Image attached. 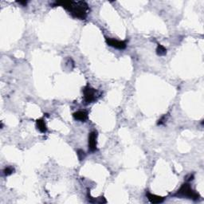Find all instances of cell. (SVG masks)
I'll return each mask as SVG.
<instances>
[{
  "label": "cell",
  "instance_id": "cell-1",
  "mask_svg": "<svg viewBox=\"0 0 204 204\" xmlns=\"http://www.w3.org/2000/svg\"><path fill=\"white\" fill-rule=\"evenodd\" d=\"M54 6H61L69 11L74 17L84 20L87 18L89 11V6L84 1H58L55 2Z\"/></svg>",
  "mask_w": 204,
  "mask_h": 204
},
{
  "label": "cell",
  "instance_id": "cell-2",
  "mask_svg": "<svg viewBox=\"0 0 204 204\" xmlns=\"http://www.w3.org/2000/svg\"><path fill=\"white\" fill-rule=\"evenodd\" d=\"M177 195H180V196H185V197L194 199V200H196L199 198V194L197 192H195L194 190H192V188L188 183H184V184L182 185L180 190L178 191Z\"/></svg>",
  "mask_w": 204,
  "mask_h": 204
},
{
  "label": "cell",
  "instance_id": "cell-3",
  "mask_svg": "<svg viewBox=\"0 0 204 204\" xmlns=\"http://www.w3.org/2000/svg\"><path fill=\"white\" fill-rule=\"evenodd\" d=\"M83 93H84V102L86 104H90L97 99V91L93 88L89 86V85L84 87V90H83Z\"/></svg>",
  "mask_w": 204,
  "mask_h": 204
},
{
  "label": "cell",
  "instance_id": "cell-4",
  "mask_svg": "<svg viewBox=\"0 0 204 204\" xmlns=\"http://www.w3.org/2000/svg\"><path fill=\"white\" fill-rule=\"evenodd\" d=\"M105 40L107 44L113 48L118 49H125L126 48L127 45L125 41H119L114 38H105Z\"/></svg>",
  "mask_w": 204,
  "mask_h": 204
},
{
  "label": "cell",
  "instance_id": "cell-5",
  "mask_svg": "<svg viewBox=\"0 0 204 204\" xmlns=\"http://www.w3.org/2000/svg\"><path fill=\"white\" fill-rule=\"evenodd\" d=\"M97 132H92L89 135V149L93 152L97 150Z\"/></svg>",
  "mask_w": 204,
  "mask_h": 204
},
{
  "label": "cell",
  "instance_id": "cell-6",
  "mask_svg": "<svg viewBox=\"0 0 204 204\" xmlns=\"http://www.w3.org/2000/svg\"><path fill=\"white\" fill-rule=\"evenodd\" d=\"M73 116L75 120L84 122L88 119V113L86 111H78L73 114Z\"/></svg>",
  "mask_w": 204,
  "mask_h": 204
},
{
  "label": "cell",
  "instance_id": "cell-7",
  "mask_svg": "<svg viewBox=\"0 0 204 204\" xmlns=\"http://www.w3.org/2000/svg\"><path fill=\"white\" fill-rule=\"evenodd\" d=\"M147 196H148V200L150 201V202L151 203H161V202H164V199L161 196H158V195H152V194L148 193L147 194Z\"/></svg>",
  "mask_w": 204,
  "mask_h": 204
},
{
  "label": "cell",
  "instance_id": "cell-8",
  "mask_svg": "<svg viewBox=\"0 0 204 204\" xmlns=\"http://www.w3.org/2000/svg\"><path fill=\"white\" fill-rule=\"evenodd\" d=\"M36 125H37V128L42 133H45L47 131V128H46V123H45L44 120L43 119H39L36 121Z\"/></svg>",
  "mask_w": 204,
  "mask_h": 204
},
{
  "label": "cell",
  "instance_id": "cell-9",
  "mask_svg": "<svg viewBox=\"0 0 204 204\" xmlns=\"http://www.w3.org/2000/svg\"><path fill=\"white\" fill-rule=\"evenodd\" d=\"M156 54L159 56H164L167 54V49L164 46H163L162 45H158L156 48Z\"/></svg>",
  "mask_w": 204,
  "mask_h": 204
},
{
  "label": "cell",
  "instance_id": "cell-10",
  "mask_svg": "<svg viewBox=\"0 0 204 204\" xmlns=\"http://www.w3.org/2000/svg\"><path fill=\"white\" fill-rule=\"evenodd\" d=\"M14 169L13 168V167H7L5 169L3 170V173L5 176H10V175H11L12 173H14Z\"/></svg>",
  "mask_w": 204,
  "mask_h": 204
},
{
  "label": "cell",
  "instance_id": "cell-11",
  "mask_svg": "<svg viewBox=\"0 0 204 204\" xmlns=\"http://www.w3.org/2000/svg\"><path fill=\"white\" fill-rule=\"evenodd\" d=\"M78 159H79L80 160H84V158L85 157V153H84V151H83V150H78Z\"/></svg>",
  "mask_w": 204,
  "mask_h": 204
},
{
  "label": "cell",
  "instance_id": "cell-12",
  "mask_svg": "<svg viewBox=\"0 0 204 204\" xmlns=\"http://www.w3.org/2000/svg\"><path fill=\"white\" fill-rule=\"evenodd\" d=\"M167 115H164V116H163L162 117H161V119H160V120H159L158 125H163V124L165 123V121L167 120Z\"/></svg>",
  "mask_w": 204,
  "mask_h": 204
},
{
  "label": "cell",
  "instance_id": "cell-13",
  "mask_svg": "<svg viewBox=\"0 0 204 204\" xmlns=\"http://www.w3.org/2000/svg\"><path fill=\"white\" fill-rule=\"evenodd\" d=\"M18 3L22 4V5H24V6L27 5V1H18Z\"/></svg>",
  "mask_w": 204,
  "mask_h": 204
}]
</instances>
